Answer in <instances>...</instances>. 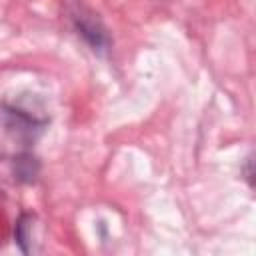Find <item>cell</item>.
I'll list each match as a JSON object with an SVG mask.
<instances>
[{"label": "cell", "mask_w": 256, "mask_h": 256, "mask_svg": "<svg viewBox=\"0 0 256 256\" xmlns=\"http://www.w3.org/2000/svg\"><path fill=\"white\" fill-rule=\"evenodd\" d=\"M12 174H14V180H18V182H26V184L34 182L36 176L40 174L38 158L28 154V152L14 156V160H12Z\"/></svg>", "instance_id": "obj_2"}, {"label": "cell", "mask_w": 256, "mask_h": 256, "mask_svg": "<svg viewBox=\"0 0 256 256\" xmlns=\"http://www.w3.org/2000/svg\"><path fill=\"white\" fill-rule=\"evenodd\" d=\"M70 20L76 34L90 46V50L98 54H106L110 50L112 38L108 34V28L92 8L84 4H74L70 10Z\"/></svg>", "instance_id": "obj_1"}]
</instances>
